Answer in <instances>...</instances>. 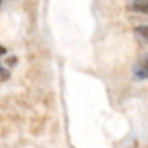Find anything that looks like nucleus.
Wrapping results in <instances>:
<instances>
[{"label": "nucleus", "mask_w": 148, "mask_h": 148, "mask_svg": "<svg viewBox=\"0 0 148 148\" xmlns=\"http://www.w3.org/2000/svg\"><path fill=\"white\" fill-rule=\"evenodd\" d=\"M0 3H2V0H0Z\"/></svg>", "instance_id": "obj_5"}, {"label": "nucleus", "mask_w": 148, "mask_h": 148, "mask_svg": "<svg viewBox=\"0 0 148 148\" xmlns=\"http://www.w3.org/2000/svg\"><path fill=\"white\" fill-rule=\"evenodd\" d=\"M136 38H139L142 42H147L148 44V25H139L134 29Z\"/></svg>", "instance_id": "obj_2"}, {"label": "nucleus", "mask_w": 148, "mask_h": 148, "mask_svg": "<svg viewBox=\"0 0 148 148\" xmlns=\"http://www.w3.org/2000/svg\"><path fill=\"white\" fill-rule=\"evenodd\" d=\"M147 2H148V0H147Z\"/></svg>", "instance_id": "obj_6"}, {"label": "nucleus", "mask_w": 148, "mask_h": 148, "mask_svg": "<svg viewBox=\"0 0 148 148\" xmlns=\"http://www.w3.org/2000/svg\"><path fill=\"white\" fill-rule=\"evenodd\" d=\"M3 54H6V49H5L2 45H0V55H3Z\"/></svg>", "instance_id": "obj_4"}, {"label": "nucleus", "mask_w": 148, "mask_h": 148, "mask_svg": "<svg viewBox=\"0 0 148 148\" xmlns=\"http://www.w3.org/2000/svg\"><path fill=\"white\" fill-rule=\"evenodd\" d=\"M128 9L135 12V13L148 15V2L147 0H134V2L128 6Z\"/></svg>", "instance_id": "obj_1"}, {"label": "nucleus", "mask_w": 148, "mask_h": 148, "mask_svg": "<svg viewBox=\"0 0 148 148\" xmlns=\"http://www.w3.org/2000/svg\"><path fill=\"white\" fill-rule=\"evenodd\" d=\"M136 64L141 65V67H148V54H145V55H144Z\"/></svg>", "instance_id": "obj_3"}]
</instances>
